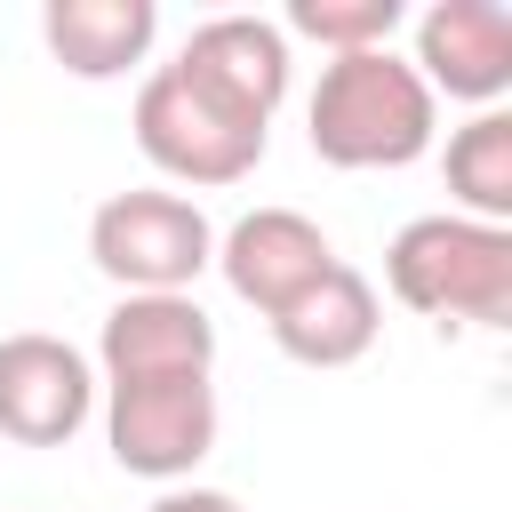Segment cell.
<instances>
[{
	"mask_svg": "<svg viewBox=\"0 0 512 512\" xmlns=\"http://www.w3.org/2000/svg\"><path fill=\"white\" fill-rule=\"evenodd\" d=\"M304 136L328 168H416L440 136V96L416 80V64L400 48H360V56H328L304 104Z\"/></svg>",
	"mask_w": 512,
	"mask_h": 512,
	"instance_id": "obj_1",
	"label": "cell"
},
{
	"mask_svg": "<svg viewBox=\"0 0 512 512\" xmlns=\"http://www.w3.org/2000/svg\"><path fill=\"white\" fill-rule=\"evenodd\" d=\"M384 288L440 328H504L512 320V224H472L456 208L408 216L384 248Z\"/></svg>",
	"mask_w": 512,
	"mask_h": 512,
	"instance_id": "obj_2",
	"label": "cell"
},
{
	"mask_svg": "<svg viewBox=\"0 0 512 512\" xmlns=\"http://www.w3.org/2000/svg\"><path fill=\"white\" fill-rule=\"evenodd\" d=\"M88 264L120 296H192V280L216 264V224L200 200L168 184L104 192L88 216Z\"/></svg>",
	"mask_w": 512,
	"mask_h": 512,
	"instance_id": "obj_3",
	"label": "cell"
},
{
	"mask_svg": "<svg viewBox=\"0 0 512 512\" xmlns=\"http://www.w3.org/2000/svg\"><path fill=\"white\" fill-rule=\"evenodd\" d=\"M128 128H136V152H144L168 184H192V192H224V184L256 176V160H264V144H272V128L224 112V104L200 96L176 64H152V72H144Z\"/></svg>",
	"mask_w": 512,
	"mask_h": 512,
	"instance_id": "obj_4",
	"label": "cell"
},
{
	"mask_svg": "<svg viewBox=\"0 0 512 512\" xmlns=\"http://www.w3.org/2000/svg\"><path fill=\"white\" fill-rule=\"evenodd\" d=\"M104 392V448L120 472L176 488L208 464L224 408H216V376H144V384H96Z\"/></svg>",
	"mask_w": 512,
	"mask_h": 512,
	"instance_id": "obj_5",
	"label": "cell"
},
{
	"mask_svg": "<svg viewBox=\"0 0 512 512\" xmlns=\"http://www.w3.org/2000/svg\"><path fill=\"white\" fill-rule=\"evenodd\" d=\"M96 416V360L48 328L0 336V440L16 448H64Z\"/></svg>",
	"mask_w": 512,
	"mask_h": 512,
	"instance_id": "obj_6",
	"label": "cell"
},
{
	"mask_svg": "<svg viewBox=\"0 0 512 512\" xmlns=\"http://www.w3.org/2000/svg\"><path fill=\"white\" fill-rule=\"evenodd\" d=\"M176 72H184L200 96H216L224 112L272 128V112H280V96H288V80H296V56H288V32H280L272 16H240V8H232V16L192 24V40L176 48Z\"/></svg>",
	"mask_w": 512,
	"mask_h": 512,
	"instance_id": "obj_7",
	"label": "cell"
},
{
	"mask_svg": "<svg viewBox=\"0 0 512 512\" xmlns=\"http://www.w3.org/2000/svg\"><path fill=\"white\" fill-rule=\"evenodd\" d=\"M336 264V240L304 216V208H248L216 232V272L240 304H256L264 320H280L320 272Z\"/></svg>",
	"mask_w": 512,
	"mask_h": 512,
	"instance_id": "obj_8",
	"label": "cell"
},
{
	"mask_svg": "<svg viewBox=\"0 0 512 512\" xmlns=\"http://www.w3.org/2000/svg\"><path fill=\"white\" fill-rule=\"evenodd\" d=\"M416 80L448 104H504L512 88V8L504 0H432L416 16Z\"/></svg>",
	"mask_w": 512,
	"mask_h": 512,
	"instance_id": "obj_9",
	"label": "cell"
},
{
	"mask_svg": "<svg viewBox=\"0 0 512 512\" xmlns=\"http://www.w3.org/2000/svg\"><path fill=\"white\" fill-rule=\"evenodd\" d=\"M216 376V320L200 296H120L96 328V384Z\"/></svg>",
	"mask_w": 512,
	"mask_h": 512,
	"instance_id": "obj_10",
	"label": "cell"
},
{
	"mask_svg": "<svg viewBox=\"0 0 512 512\" xmlns=\"http://www.w3.org/2000/svg\"><path fill=\"white\" fill-rule=\"evenodd\" d=\"M376 336H384V296H376V280H368L360 264H344V256L272 320V344H280L296 368H352V360L376 352Z\"/></svg>",
	"mask_w": 512,
	"mask_h": 512,
	"instance_id": "obj_11",
	"label": "cell"
},
{
	"mask_svg": "<svg viewBox=\"0 0 512 512\" xmlns=\"http://www.w3.org/2000/svg\"><path fill=\"white\" fill-rule=\"evenodd\" d=\"M40 40L72 80H128L160 40V8L152 0H48Z\"/></svg>",
	"mask_w": 512,
	"mask_h": 512,
	"instance_id": "obj_12",
	"label": "cell"
},
{
	"mask_svg": "<svg viewBox=\"0 0 512 512\" xmlns=\"http://www.w3.org/2000/svg\"><path fill=\"white\" fill-rule=\"evenodd\" d=\"M440 176H448L456 216H472V224H512V112L488 104V112H472L464 128H448Z\"/></svg>",
	"mask_w": 512,
	"mask_h": 512,
	"instance_id": "obj_13",
	"label": "cell"
},
{
	"mask_svg": "<svg viewBox=\"0 0 512 512\" xmlns=\"http://www.w3.org/2000/svg\"><path fill=\"white\" fill-rule=\"evenodd\" d=\"M408 24L400 0H288L280 32L288 40H320L328 56H360V48H392V32Z\"/></svg>",
	"mask_w": 512,
	"mask_h": 512,
	"instance_id": "obj_14",
	"label": "cell"
},
{
	"mask_svg": "<svg viewBox=\"0 0 512 512\" xmlns=\"http://www.w3.org/2000/svg\"><path fill=\"white\" fill-rule=\"evenodd\" d=\"M144 512H240V496H232V488H200V480H176V488H160Z\"/></svg>",
	"mask_w": 512,
	"mask_h": 512,
	"instance_id": "obj_15",
	"label": "cell"
}]
</instances>
